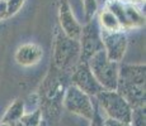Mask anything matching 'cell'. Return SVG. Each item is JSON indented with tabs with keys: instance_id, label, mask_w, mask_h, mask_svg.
<instances>
[{
	"instance_id": "cell-5",
	"label": "cell",
	"mask_w": 146,
	"mask_h": 126,
	"mask_svg": "<svg viewBox=\"0 0 146 126\" xmlns=\"http://www.w3.org/2000/svg\"><path fill=\"white\" fill-rule=\"evenodd\" d=\"M64 105L70 112L80 115L86 120H92L94 115V107L90 102L89 95L75 87L74 85L67 88L64 99Z\"/></svg>"
},
{
	"instance_id": "cell-9",
	"label": "cell",
	"mask_w": 146,
	"mask_h": 126,
	"mask_svg": "<svg viewBox=\"0 0 146 126\" xmlns=\"http://www.w3.org/2000/svg\"><path fill=\"white\" fill-rule=\"evenodd\" d=\"M116 91L126 100L131 108L145 106V85L117 82Z\"/></svg>"
},
{
	"instance_id": "cell-19",
	"label": "cell",
	"mask_w": 146,
	"mask_h": 126,
	"mask_svg": "<svg viewBox=\"0 0 146 126\" xmlns=\"http://www.w3.org/2000/svg\"><path fill=\"white\" fill-rule=\"evenodd\" d=\"M104 126H130V124L116 121V120H112V119H107L104 121Z\"/></svg>"
},
{
	"instance_id": "cell-6",
	"label": "cell",
	"mask_w": 146,
	"mask_h": 126,
	"mask_svg": "<svg viewBox=\"0 0 146 126\" xmlns=\"http://www.w3.org/2000/svg\"><path fill=\"white\" fill-rule=\"evenodd\" d=\"M72 69L74 71H72L71 81L75 87L85 92L86 95H93V96H97L100 91H103V87L95 80L94 74L92 73L90 68L88 66V62L80 61Z\"/></svg>"
},
{
	"instance_id": "cell-3",
	"label": "cell",
	"mask_w": 146,
	"mask_h": 126,
	"mask_svg": "<svg viewBox=\"0 0 146 126\" xmlns=\"http://www.w3.org/2000/svg\"><path fill=\"white\" fill-rule=\"evenodd\" d=\"M97 99L109 119L130 124L132 108L117 91L103 89L97 95Z\"/></svg>"
},
{
	"instance_id": "cell-12",
	"label": "cell",
	"mask_w": 146,
	"mask_h": 126,
	"mask_svg": "<svg viewBox=\"0 0 146 126\" xmlns=\"http://www.w3.org/2000/svg\"><path fill=\"white\" fill-rule=\"evenodd\" d=\"M99 23L102 25L103 30H108V32H117V30H121L122 27H121L118 19L116 18L113 13L111 10L106 9L102 10L99 14Z\"/></svg>"
},
{
	"instance_id": "cell-14",
	"label": "cell",
	"mask_w": 146,
	"mask_h": 126,
	"mask_svg": "<svg viewBox=\"0 0 146 126\" xmlns=\"http://www.w3.org/2000/svg\"><path fill=\"white\" fill-rule=\"evenodd\" d=\"M22 115H23V103L17 101V102H14L10 106L9 110L7 111L4 119H3V122L8 124V122H12V121H18L22 117Z\"/></svg>"
},
{
	"instance_id": "cell-13",
	"label": "cell",
	"mask_w": 146,
	"mask_h": 126,
	"mask_svg": "<svg viewBox=\"0 0 146 126\" xmlns=\"http://www.w3.org/2000/svg\"><path fill=\"white\" fill-rule=\"evenodd\" d=\"M125 13H126V18H127L130 28L142 27V25L145 24V18L133 5H127V7H125Z\"/></svg>"
},
{
	"instance_id": "cell-10",
	"label": "cell",
	"mask_w": 146,
	"mask_h": 126,
	"mask_svg": "<svg viewBox=\"0 0 146 126\" xmlns=\"http://www.w3.org/2000/svg\"><path fill=\"white\" fill-rule=\"evenodd\" d=\"M118 81L133 85H145V64H122L118 67Z\"/></svg>"
},
{
	"instance_id": "cell-21",
	"label": "cell",
	"mask_w": 146,
	"mask_h": 126,
	"mask_svg": "<svg viewBox=\"0 0 146 126\" xmlns=\"http://www.w3.org/2000/svg\"><path fill=\"white\" fill-rule=\"evenodd\" d=\"M0 126H10V125H8V124H5V122H3V124H0Z\"/></svg>"
},
{
	"instance_id": "cell-1",
	"label": "cell",
	"mask_w": 146,
	"mask_h": 126,
	"mask_svg": "<svg viewBox=\"0 0 146 126\" xmlns=\"http://www.w3.org/2000/svg\"><path fill=\"white\" fill-rule=\"evenodd\" d=\"M80 57L79 40L69 38L62 30L56 29L53 42V61L58 71H71L76 66Z\"/></svg>"
},
{
	"instance_id": "cell-4",
	"label": "cell",
	"mask_w": 146,
	"mask_h": 126,
	"mask_svg": "<svg viewBox=\"0 0 146 126\" xmlns=\"http://www.w3.org/2000/svg\"><path fill=\"white\" fill-rule=\"evenodd\" d=\"M80 61H88L92 55H94L97 52L104 49L102 42V34L100 28L98 25V22L94 19H90L89 23L84 28H81L80 34Z\"/></svg>"
},
{
	"instance_id": "cell-17",
	"label": "cell",
	"mask_w": 146,
	"mask_h": 126,
	"mask_svg": "<svg viewBox=\"0 0 146 126\" xmlns=\"http://www.w3.org/2000/svg\"><path fill=\"white\" fill-rule=\"evenodd\" d=\"M24 0H9L7 3V16H10L13 14H15L21 9V7L23 5Z\"/></svg>"
},
{
	"instance_id": "cell-18",
	"label": "cell",
	"mask_w": 146,
	"mask_h": 126,
	"mask_svg": "<svg viewBox=\"0 0 146 126\" xmlns=\"http://www.w3.org/2000/svg\"><path fill=\"white\" fill-rule=\"evenodd\" d=\"M90 126H104V122H103L102 117H100V115L98 111L94 110V115L93 117H92V125Z\"/></svg>"
},
{
	"instance_id": "cell-11",
	"label": "cell",
	"mask_w": 146,
	"mask_h": 126,
	"mask_svg": "<svg viewBox=\"0 0 146 126\" xmlns=\"http://www.w3.org/2000/svg\"><path fill=\"white\" fill-rule=\"evenodd\" d=\"M43 52L37 44L28 43L19 47L15 53V61L22 66H33L41 61Z\"/></svg>"
},
{
	"instance_id": "cell-15",
	"label": "cell",
	"mask_w": 146,
	"mask_h": 126,
	"mask_svg": "<svg viewBox=\"0 0 146 126\" xmlns=\"http://www.w3.org/2000/svg\"><path fill=\"white\" fill-rule=\"evenodd\" d=\"M130 124L132 126H145V106L132 108Z\"/></svg>"
},
{
	"instance_id": "cell-16",
	"label": "cell",
	"mask_w": 146,
	"mask_h": 126,
	"mask_svg": "<svg viewBox=\"0 0 146 126\" xmlns=\"http://www.w3.org/2000/svg\"><path fill=\"white\" fill-rule=\"evenodd\" d=\"M84 8H85L86 19H93L95 12H97V0H84Z\"/></svg>"
},
{
	"instance_id": "cell-20",
	"label": "cell",
	"mask_w": 146,
	"mask_h": 126,
	"mask_svg": "<svg viewBox=\"0 0 146 126\" xmlns=\"http://www.w3.org/2000/svg\"><path fill=\"white\" fill-rule=\"evenodd\" d=\"M4 15H7V3L0 1V19L4 18Z\"/></svg>"
},
{
	"instance_id": "cell-22",
	"label": "cell",
	"mask_w": 146,
	"mask_h": 126,
	"mask_svg": "<svg viewBox=\"0 0 146 126\" xmlns=\"http://www.w3.org/2000/svg\"><path fill=\"white\" fill-rule=\"evenodd\" d=\"M131 1H141V0H131Z\"/></svg>"
},
{
	"instance_id": "cell-8",
	"label": "cell",
	"mask_w": 146,
	"mask_h": 126,
	"mask_svg": "<svg viewBox=\"0 0 146 126\" xmlns=\"http://www.w3.org/2000/svg\"><path fill=\"white\" fill-rule=\"evenodd\" d=\"M58 19H60L61 30L69 38L79 40L81 34V25L78 23L67 0L58 1Z\"/></svg>"
},
{
	"instance_id": "cell-2",
	"label": "cell",
	"mask_w": 146,
	"mask_h": 126,
	"mask_svg": "<svg viewBox=\"0 0 146 126\" xmlns=\"http://www.w3.org/2000/svg\"><path fill=\"white\" fill-rule=\"evenodd\" d=\"M86 62L103 89L116 91L118 81V63L109 59L104 49L97 52Z\"/></svg>"
},
{
	"instance_id": "cell-7",
	"label": "cell",
	"mask_w": 146,
	"mask_h": 126,
	"mask_svg": "<svg viewBox=\"0 0 146 126\" xmlns=\"http://www.w3.org/2000/svg\"><path fill=\"white\" fill-rule=\"evenodd\" d=\"M102 42L104 46V50L107 57L113 62L119 63L125 55L127 48V38L121 30L117 32H108V30H100Z\"/></svg>"
}]
</instances>
